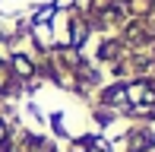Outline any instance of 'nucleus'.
<instances>
[{"mask_svg": "<svg viewBox=\"0 0 155 152\" xmlns=\"http://www.w3.org/2000/svg\"><path fill=\"white\" fill-rule=\"evenodd\" d=\"M124 95H127L130 101H152V98H155V95H152V89L146 86V82H136V86H130Z\"/></svg>", "mask_w": 155, "mask_h": 152, "instance_id": "1", "label": "nucleus"}, {"mask_svg": "<svg viewBox=\"0 0 155 152\" xmlns=\"http://www.w3.org/2000/svg\"><path fill=\"white\" fill-rule=\"evenodd\" d=\"M149 143H152V136H149V133H136V136H133L130 152H146V149H149Z\"/></svg>", "mask_w": 155, "mask_h": 152, "instance_id": "2", "label": "nucleus"}, {"mask_svg": "<svg viewBox=\"0 0 155 152\" xmlns=\"http://www.w3.org/2000/svg\"><path fill=\"white\" fill-rule=\"evenodd\" d=\"M13 67H16L19 76H29V73H32V64H29L25 57H13Z\"/></svg>", "mask_w": 155, "mask_h": 152, "instance_id": "3", "label": "nucleus"}, {"mask_svg": "<svg viewBox=\"0 0 155 152\" xmlns=\"http://www.w3.org/2000/svg\"><path fill=\"white\" fill-rule=\"evenodd\" d=\"M124 98V89H108V95H104V101H120Z\"/></svg>", "mask_w": 155, "mask_h": 152, "instance_id": "4", "label": "nucleus"}, {"mask_svg": "<svg viewBox=\"0 0 155 152\" xmlns=\"http://www.w3.org/2000/svg\"><path fill=\"white\" fill-rule=\"evenodd\" d=\"M82 35H86V29L76 22V25H73V45H79V41H82Z\"/></svg>", "mask_w": 155, "mask_h": 152, "instance_id": "5", "label": "nucleus"}, {"mask_svg": "<svg viewBox=\"0 0 155 152\" xmlns=\"http://www.w3.org/2000/svg\"><path fill=\"white\" fill-rule=\"evenodd\" d=\"M89 146H95V143H92V140H79V143L73 146V152H86Z\"/></svg>", "mask_w": 155, "mask_h": 152, "instance_id": "6", "label": "nucleus"}, {"mask_svg": "<svg viewBox=\"0 0 155 152\" xmlns=\"http://www.w3.org/2000/svg\"><path fill=\"white\" fill-rule=\"evenodd\" d=\"M3 136H6V133H3V127H0V143H3Z\"/></svg>", "mask_w": 155, "mask_h": 152, "instance_id": "7", "label": "nucleus"}]
</instances>
